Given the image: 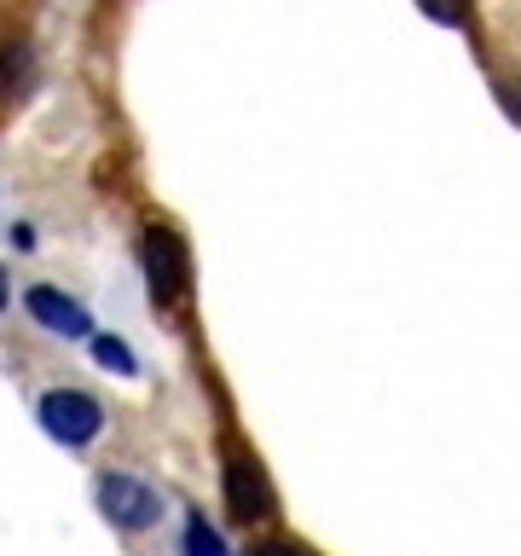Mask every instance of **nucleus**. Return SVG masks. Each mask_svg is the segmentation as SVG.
Masks as SVG:
<instances>
[{"instance_id":"obj_1","label":"nucleus","mask_w":521,"mask_h":556,"mask_svg":"<svg viewBox=\"0 0 521 556\" xmlns=\"http://www.w3.org/2000/svg\"><path fill=\"white\" fill-rule=\"evenodd\" d=\"M35 417H41V429L69 452L93 446L99 429H104V406L87 389H47L41 400H35Z\"/></svg>"},{"instance_id":"obj_2","label":"nucleus","mask_w":521,"mask_h":556,"mask_svg":"<svg viewBox=\"0 0 521 556\" xmlns=\"http://www.w3.org/2000/svg\"><path fill=\"white\" fill-rule=\"evenodd\" d=\"M99 510L104 521H116L122 533H145L163 521V493L151 481L128 476V469H104L99 476Z\"/></svg>"},{"instance_id":"obj_3","label":"nucleus","mask_w":521,"mask_h":556,"mask_svg":"<svg viewBox=\"0 0 521 556\" xmlns=\"http://www.w3.org/2000/svg\"><path fill=\"white\" fill-rule=\"evenodd\" d=\"M139 261H145V285L156 302H180L186 295V250H180V238L168 232V226H151L145 238H139Z\"/></svg>"},{"instance_id":"obj_4","label":"nucleus","mask_w":521,"mask_h":556,"mask_svg":"<svg viewBox=\"0 0 521 556\" xmlns=\"http://www.w3.org/2000/svg\"><path fill=\"white\" fill-rule=\"evenodd\" d=\"M24 307H29V319L41 330H52V337H87V330H93V313H87L76 295H64L52 285H35L24 295Z\"/></svg>"},{"instance_id":"obj_5","label":"nucleus","mask_w":521,"mask_h":556,"mask_svg":"<svg viewBox=\"0 0 521 556\" xmlns=\"http://www.w3.org/2000/svg\"><path fill=\"white\" fill-rule=\"evenodd\" d=\"M226 504H232V516L238 521H255V516H267L272 510V493H267V476L250 464V458H226Z\"/></svg>"},{"instance_id":"obj_6","label":"nucleus","mask_w":521,"mask_h":556,"mask_svg":"<svg viewBox=\"0 0 521 556\" xmlns=\"http://www.w3.org/2000/svg\"><path fill=\"white\" fill-rule=\"evenodd\" d=\"M93 365H104V371H116V377H134L139 371L134 348L116 342V337H93Z\"/></svg>"},{"instance_id":"obj_7","label":"nucleus","mask_w":521,"mask_h":556,"mask_svg":"<svg viewBox=\"0 0 521 556\" xmlns=\"http://www.w3.org/2000/svg\"><path fill=\"white\" fill-rule=\"evenodd\" d=\"M186 556H226V539L208 528L203 516H191L186 521Z\"/></svg>"},{"instance_id":"obj_8","label":"nucleus","mask_w":521,"mask_h":556,"mask_svg":"<svg viewBox=\"0 0 521 556\" xmlns=\"http://www.w3.org/2000/svg\"><path fill=\"white\" fill-rule=\"evenodd\" d=\"M417 7H423L434 24H463L469 17V0H417Z\"/></svg>"},{"instance_id":"obj_9","label":"nucleus","mask_w":521,"mask_h":556,"mask_svg":"<svg viewBox=\"0 0 521 556\" xmlns=\"http://www.w3.org/2000/svg\"><path fill=\"white\" fill-rule=\"evenodd\" d=\"M255 556H302V551L284 545V539H272V545H255Z\"/></svg>"},{"instance_id":"obj_10","label":"nucleus","mask_w":521,"mask_h":556,"mask_svg":"<svg viewBox=\"0 0 521 556\" xmlns=\"http://www.w3.org/2000/svg\"><path fill=\"white\" fill-rule=\"evenodd\" d=\"M7 302H12V278H7V267H0V313H7Z\"/></svg>"}]
</instances>
